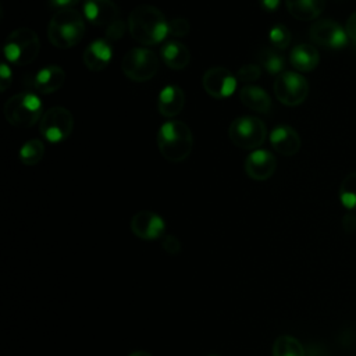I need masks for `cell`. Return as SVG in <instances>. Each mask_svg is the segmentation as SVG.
<instances>
[{"mask_svg": "<svg viewBox=\"0 0 356 356\" xmlns=\"http://www.w3.org/2000/svg\"><path fill=\"white\" fill-rule=\"evenodd\" d=\"M273 356H306V352L295 337L280 335L273 343Z\"/></svg>", "mask_w": 356, "mask_h": 356, "instance_id": "cell-24", "label": "cell"}, {"mask_svg": "<svg viewBox=\"0 0 356 356\" xmlns=\"http://www.w3.org/2000/svg\"><path fill=\"white\" fill-rule=\"evenodd\" d=\"M289 14L299 21H312L321 15L325 0H285Z\"/></svg>", "mask_w": 356, "mask_h": 356, "instance_id": "cell-21", "label": "cell"}, {"mask_svg": "<svg viewBox=\"0 0 356 356\" xmlns=\"http://www.w3.org/2000/svg\"><path fill=\"white\" fill-rule=\"evenodd\" d=\"M309 36L313 43L331 50H341L346 47L349 43V38L345 28L330 18L317 19L310 26Z\"/></svg>", "mask_w": 356, "mask_h": 356, "instance_id": "cell-10", "label": "cell"}, {"mask_svg": "<svg viewBox=\"0 0 356 356\" xmlns=\"http://www.w3.org/2000/svg\"><path fill=\"white\" fill-rule=\"evenodd\" d=\"M236 75L222 67L209 68L202 78V85L207 95L214 99H227L236 89Z\"/></svg>", "mask_w": 356, "mask_h": 356, "instance_id": "cell-11", "label": "cell"}, {"mask_svg": "<svg viewBox=\"0 0 356 356\" xmlns=\"http://www.w3.org/2000/svg\"><path fill=\"white\" fill-rule=\"evenodd\" d=\"M125 29H127V25H125V22H124V19L118 18V19H115L111 25H108V26L106 28V31H104L106 39H107L108 42L118 40V39H121V38L124 36Z\"/></svg>", "mask_w": 356, "mask_h": 356, "instance_id": "cell-30", "label": "cell"}, {"mask_svg": "<svg viewBox=\"0 0 356 356\" xmlns=\"http://www.w3.org/2000/svg\"><path fill=\"white\" fill-rule=\"evenodd\" d=\"M128 356H152V355L149 352H145V350H136V352H132Z\"/></svg>", "mask_w": 356, "mask_h": 356, "instance_id": "cell-37", "label": "cell"}, {"mask_svg": "<svg viewBox=\"0 0 356 356\" xmlns=\"http://www.w3.org/2000/svg\"><path fill=\"white\" fill-rule=\"evenodd\" d=\"M157 146L161 156L171 163L184 161L192 152L193 135L182 121H167L157 132Z\"/></svg>", "mask_w": 356, "mask_h": 356, "instance_id": "cell-2", "label": "cell"}, {"mask_svg": "<svg viewBox=\"0 0 356 356\" xmlns=\"http://www.w3.org/2000/svg\"><path fill=\"white\" fill-rule=\"evenodd\" d=\"M65 82V72L58 65H47L40 68L32 79L33 88L42 95H50L58 90Z\"/></svg>", "mask_w": 356, "mask_h": 356, "instance_id": "cell-17", "label": "cell"}, {"mask_svg": "<svg viewBox=\"0 0 356 356\" xmlns=\"http://www.w3.org/2000/svg\"><path fill=\"white\" fill-rule=\"evenodd\" d=\"M270 143L282 156H293L302 146L299 134L289 125H277L270 134Z\"/></svg>", "mask_w": 356, "mask_h": 356, "instance_id": "cell-15", "label": "cell"}, {"mask_svg": "<svg viewBox=\"0 0 356 356\" xmlns=\"http://www.w3.org/2000/svg\"><path fill=\"white\" fill-rule=\"evenodd\" d=\"M210 356H218V355H210Z\"/></svg>", "mask_w": 356, "mask_h": 356, "instance_id": "cell-38", "label": "cell"}, {"mask_svg": "<svg viewBox=\"0 0 356 356\" xmlns=\"http://www.w3.org/2000/svg\"><path fill=\"white\" fill-rule=\"evenodd\" d=\"M342 227H343L345 232H348V234L353 232L356 228V216L353 213H346L342 220Z\"/></svg>", "mask_w": 356, "mask_h": 356, "instance_id": "cell-35", "label": "cell"}, {"mask_svg": "<svg viewBox=\"0 0 356 356\" xmlns=\"http://www.w3.org/2000/svg\"><path fill=\"white\" fill-rule=\"evenodd\" d=\"M345 31L348 33V38L350 42L356 43V11H353L348 21H346V25H345Z\"/></svg>", "mask_w": 356, "mask_h": 356, "instance_id": "cell-33", "label": "cell"}, {"mask_svg": "<svg viewBox=\"0 0 356 356\" xmlns=\"http://www.w3.org/2000/svg\"><path fill=\"white\" fill-rule=\"evenodd\" d=\"M81 0H49V4L53 8H58V10H70L74 6H76Z\"/></svg>", "mask_w": 356, "mask_h": 356, "instance_id": "cell-34", "label": "cell"}, {"mask_svg": "<svg viewBox=\"0 0 356 356\" xmlns=\"http://www.w3.org/2000/svg\"><path fill=\"white\" fill-rule=\"evenodd\" d=\"M161 246H163V249L167 253H170L172 256H175V254H178L181 252V242H179V239L177 236L171 235V234H164L161 236Z\"/></svg>", "mask_w": 356, "mask_h": 356, "instance_id": "cell-31", "label": "cell"}, {"mask_svg": "<svg viewBox=\"0 0 356 356\" xmlns=\"http://www.w3.org/2000/svg\"><path fill=\"white\" fill-rule=\"evenodd\" d=\"M191 31V24L186 18L184 17H177L171 21H168V35L175 36V38H182L186 36Z\"/></svg>", "mask_w": 356, "mask_h": 356, "instance_id": "cell-29", "label": "cell"}, {"mask_svg": "<svg viewBox=\"0 0 356 356\" xmlns=\"http://www.w3.org/2000/svg\"><path fill=\"white\" fill-rule=\"evenodd\" d=\"M4 57L15 65L31 64L40 51V40L35 31L29 28H17L4 42Z\"/></svg>", "mask_w": 356, "mask_h": 356, "instance_id": "cell-5", "label": "cell"}, {"mask_svg": "<svg viewBox=\"0 0 356 356\" xmlns=\"http://www.w3.org/2000/svg\"><path fill=\"white\" fill-rule=\"evenodd\" d=\"M128 29L138 43L153 46L168 35V21L157 7L140 4L129 13Z\"/></svg>", "mask_w": 356, "mask_h": 356, "instance_id": "cell-1", "label": "cell"}, {"mask_svg": "<svg viewBox=\"0 0 356 356\" xmlns=\"http://www.w3.org/2000/svg\"><path fill=\"white\" fill-rule=\"evenodd\" d=\"M83 15L92 25L107 28L120 18V11L113 0H85Z\"/></svg>", "mask_w": 356, "mask_h": 356, "instance_id": "cell-14", "label": "cell"}, {"mask_svg": "<svg viewBox=\"0 0 356 356\" xmlns=\"http://www.w3.org/2000/svg\"><path fill=\"white\" fill-rule=\"evenodd\" d=\"M185 104L184 90L177 85H168L161 89L157 97V110L163 117L172 118L178 115Z\"/></svg>", "mask_w": 356, "mask_h": 356, "instance_id": "cell-18", "label": "cell"}, {"mask_svg": "<svg viewBox=\"0 0 356 356\" xmlns=\"http://www.w3.org/2000/svg\"><path fill=\"white\" fill-rule=\"evenodd\" d=\"M113 58V47L107 39H95L83 51V63L88 70L99 72L104 70Z\"/></svg>", "mask_w": 356, "mask_h": 356, "instance_id": "cell-16", "label": "cell"}, {"mask_svg": "<svg viewBox=\"0 0 356 356\" xmlns=\"http://www.w3.org/2000/svg\"><path fill=\"white\" fill-rule=\"evenodd\" d=\"M160 56L164 64L171 70H184L191 61L189 49L178 40H168L164 43L160 50Z\"/></svg>", "mask_w": 356, "mask_h": 356, "instance_id": "cell-19", "label": "cell"}, {"mask_svg": "<svg viewBox=\"0 0 356 356\" xmlns=\"http://www.w3.org/2000/svg\"><path fill=\"white\" fill-rule=\"evenodd\" d=\"M85 35L82 15L74 10H58L50 19L47 38L58 49H70L78 44Z\"/></svg>", "mask_w": 356, "mask_h": 356, "instance_id": "cell-3", "label": "cell"}, {"mask_svg": "<svg viewBox=\"0 0 356 356\" xmlns=\"http://www.w3.org/2000/svg\"><path fill=\"white\" fill-rule=\"evenodd\" d=\"M74 128V117L71 111L61 106H54L46 110L40 118V134L51 143L65 140Z\"/></svg>", "mask_w": 356, "mask_h": 356, "instance_id": "cell-8", "label": "cell"}, {"mask_svg": "<svg viewBox=\"0 0 356 356\" xmlns=\"http://www.w3.org/2000/svg\"><path fill=\"white\" fill-rule=\"evenodd\" d=\"M268 38L270 42L273 44V47L278 49V50H284L289 46L291 43V32L289 29L282 25V24H275L270 32H268Z\"/></svg>", "mask_w": 356, "mask_h": 356, "instance_id": "cell-27", "label": "cell"}, {"mask_svg": "<svg viewBox=\"0 0 356 356\" xmlns=\"http://www.w3.org/2000/svg\"><path fill=\"white\" fill-rule=\"evenodd\" d=\"M338 197L341 204L346 210L349 211L356 210V171L348 174L342 179L338 191Z\"/></svg>", "mask_w": 356, "mask_h": 356, "instance_id": "cell-25", "label": "cell"}, {"mask_svg": "<svg viewBox=\"0 0 356 356\" xmlns=\"http://www.w3.org/2000/svg\"><path fill=\"white\" fill-rule=\"evenodd\" d=\"M228 135L235 146L252 150L266 140L267 128L264 122L254 115H241L229 124Z\"/></svg>", "mask_w": 356, "mask_h": 356, "instance_id": "cell-6", "label": "cell"}, {"mask_svg": "<svg viewBox=\"0 0 356 356\" xmlns=\"http://www.w3.org/2000/svg\"><path fill=\"white\" fill-rule=\"evenodd\" d=\"M44 156V145L40 139H29L19 149V160L25 165L38 164Z\"/></svg>", "mask_w": 356, "mask_h": 356, "instance_id": "cell-26", "label": "cell"}, {"mask_svg": "<svg viewBox=\"0 0 356 356\" xmlns=\"http://www.w3.org/2000/svg\"><path fill=\"white\" fill-rule=\"evenodd\" d=\"M239 99L248 108L257 113H267L271 108L268 93L254 85H245L239 92Z\"/></svg>", "mask_w": 356, "mask_h": 356, "instance_id": "cell-22", "label": "cell"}, {"mask_svg": "<svg viewBox=\"0 0 356 356\" xmlns=\"http://www.w3.org/2000/svg\"><path fill=\"white\" fill-rule=\"evenodd\" d=\"M260 75H261L260 65H257V64H245L238 70L236 79L243 82V83H249V82H254L256 79H259Z\"/></svg>", "mask_w": 356, "mask_h": 356, "instance_id": "cell-28", "label": "cell"}, {"mask_svg": "<svg viewBox=\"0 0 356 356\" xmlns=\"http://www.w3.org/2000/svg\"><path fill=\"white\" fill-rule=\"evenodd\" d=\"M43 115V104L39 96L24 92L11 96L4 104L6 120L17 128H29Z\"/></svg>", "mask_w": 356, "mask_h": 356, "instance_id": "cell-4", "label": "cell"}, {"mask_svg": "<svg viewBox=\"0 0 356 356\" xmlns=\"http://www.w3.org/2000/svg\"><path fill=\"white\" fill-rule=\"evenodd\" d=\"M243 168L248 177L256 181L268 179L277 168L275 156L264 149L253 150L243 163Z\"/></svg>", "mask_w": 356, "mask_h": 356, "instance_id": "cell-13", "label": "cell"}, {"mask_svg": "<svg viewBox=\"0 0 356 356\" xmlns=\"http://www.w3.org/2000/svg\"><path fill=\"white\" fill-rule=\"evenodd\" d=\"M281 0H259V4L261 6L263 10H267V11H274L278 8Z\"/></svg>", "mask_w": 356, "mask_h": 356, "instance_id": "cell-36", "label": "cell"}, {"mask_svg": "<svg viewBox=\"0 0 356 356\" xmlns=\"http://www.w3.org/2000/svg\"><path fill=\"white\" fill-rule=\"evenodd\" d=\"M309 93V83L303 75L293 71H284L275 78L274 95L285 106L302 104Z\"/></svg>", "mask_w": 356, "mask_h": 356, "instance_id": "cell-9", "label": "cell"}, {"mask_svg": "<svg viewBox=\"0 0 356 356\" xmlns=\"http://www.w3.org/2000/svg\"><path fill=\"white\" fill-rule=\"evenodd\" d=\"M129 227L135 236L145 241L159 239L164 235L165 231L164 220L157 213L149 210H142L134 214Z\"/></svg>", "mask_w": 356, "mask_h": 356, "instance_id": "cell-12", "label": "cell"}, {"mask_svg": "<svg viewBox=\"0 0 356 356\" xmlns=\"http://www.w3.org/2000/svg\"><path fill=\"white\" fill-rule=\"evenodd\" d=\"M0 78H1V83H0V90L4 92L13 82V71L8 67V64L6 61L1 63L0 65Z\"/></svg>", "mask_w": 356, "mask_h": 356, "instance_id": "cell-32", "label": "cell"}, {"mask_svg": "<svg viewBox=\"0 0 356 356\" xmlns=\"http://www.w3.org/2000/svg\"><path fill=\"white\" fill-rule=\"evenodd\" d=\"M121 70L131 81L145 82L156 75L159 70V58L153 50L135 47L125 53L121 63Z\"/></svg>", "mask_w": 356, "mask_h": 356, "instance_id": "cell-7", "label": "cell"}, {"mask_svg": "<svg viewBox=\"0 0 356 356\" xmlns=\"http://www.w3.org/2000/svg\"><path fill=\"white\" fill-rule=\"evenodd\" d=\"M257 60L261 67L271 75H280L285 68V58L275 47H263L257 53Z\"/></svg>", "mask_w": 356, "mask_h": 356, "instance_id": "cell-23", "label": "cell"}, {"mask_svg": "<svg viewBox=\"0 0 356 356\" xmlns=\"http://www.w3.org/2000/svg\"><path fill=\"white\" fill-rule=\"evenodd\" d=\"M289 61L295 70L300 72H310L318 65L320 54L313 44L300 43L291 50Z\"/></svg>", "mask_w": 356, "mask_h": 356, "instance_id": "cell-20", "label": "cell"}]
</instances>
